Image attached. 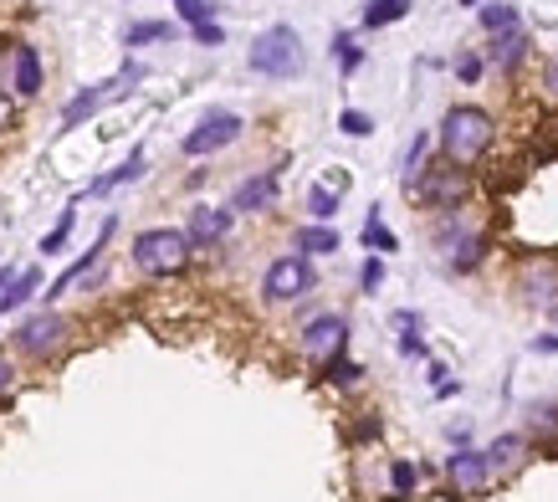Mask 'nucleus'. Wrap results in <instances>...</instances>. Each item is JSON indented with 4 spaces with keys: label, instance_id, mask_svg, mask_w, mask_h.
I'll return each mask as SVG.
<instances>
[{
    "label": "nucleus",
    "instance_id": "5",
    "mask_svg": "<svg viewBox=\"0 0 558 502\" xmlns=\"http://www.w3.org/2000/svg\"><path fill=\"white\" fill-rule=\"evenodd\" d=\"M512 292H518V302H527V308L554 313L558 308V256H548V251L523 256L518 272H512Z\"/></svg>",
    "mask_w": 558,
    "mask_h": 502
},
{
    "label": "nucleus",
    "instance_id": "37",
    "mask_svg": "<svg viewBox=\"0 0 558 502\" xmlns=\"http://www.w3.org/2000/svg\"><path fill=\"white\" fill-rule=\"evenodd\" d=\"M359 287H364V292H379V287H385V256H369V262L359 267Z\"/></svg>",
    "mask_w": 558,
    "mask_h": 502
},
{
    "label": "nucleus",
    "instance_id": "32",
    "mask_svg": "<svg viewBox=\"0 0 558 502\" xmlns=\"http://www.w3.org/2000/svg\"><path fill=\"white\" fill-rule=\"evenodd\" d=\"M527 431H538V435L558 431V405H554V401H538V405H527Z\"/></svg>",
    "mask_w": 558,
    "mask_h": 502
},
{
    "label": "nucleus",
    "instance_id": "20",
    "mask_svg": "<svg viewBox=\"0 0 558 502\" xmlns=\"http://www.w3.org/2000/svg\"><path fill=\"white\" fill-rule=\"evenodd\" d=\"M144 169H149V159H144V150H134L119 169H108V175H98V180L87 184V195H108V190H119V184H134Z\"/></svg>",
    "mask_w": 558,
    "mask_h": 502
},
{
    "label": "nucleus",
    "instance_id": "36",
    "mask_svg": "<svg viewBox=\"0 0 558 502\" xmlns=\"http://www.w3.org/2000/svg\"><path fill=\"white\" fill-rule=\"evenodd\" d=\"M451 68H457V77H461V83L472 87L476 77H482V68H487V57H482V51H461L457 62H451Z\"/></svg>",
    "mask_w": 558,
    "mask_h": 502
},
{
    "label": "nucleus",
    "instance_id": "16",
    "mask_svg": "<svg viewBox=\"0 0 558 502\" xmlns=\"http://www.w3.org/2000/svg\"><path fill=\"white\" fill-rule=\"evenodd\" d=\"M527 462V435L523 431H508V435H497L487 446V467L492 477H508V471H518Z\"/></svg>",
    "mask_w": 558,
    "mask_h": 502
},
{
    "label": "nucleus",
    "instance_id": "2",
    "mask_svg": "<svg viewBox=\"0 0 558 502\" xmlns=\"http://www.w3.org/2000/svg\"><path fill=\"white\" fill-rule=\"evenodd\" d=\"M246 68H252L256 77H267V83H292V77L307 68L303 36L292 32V26H267V32L252 41V51H246Z\"/></svg>",
    "mask_w": 558,
    "mask_h": 502
},
{
    "label": "nucleus",
    "instance_id": "42",
    "mask_svg": "<svg viewBox=\"0 0 558 502\" xmlns=\"http://www.w3.org/2000/svg\"><path fill=\"white\" fill-rule=\"evenodd\" d=\"M461 5H472V11H482V5H487V0H461Z\"/></svg>",
    "mask_w": 558,
    "mask_h": 502
},
{
    "label": "nucleus",
    "instance_id": "29",
    "mask_svg": "<svg viewBox=\"0 0 558 502\" xmlns=\"http://www.w3.org/2000/svg\"><path fill=\"white\" fill-rule=\"evenodd\" d=\"M395 328H400V354H410V359H415V354H425V338H421V313H395Z\"/></svg>",
    "mask_w": 558,
    "mask_h": 502
},
{
    "label": "nucleus",
    "instance_id": "14",
    "mask_svg": "<svg viewBox=\"0 0 558 502\" xmlns=\"http://www.w3.org/2000/svg\"><path fill=\"white\" fill-rule=\"evenodd\" d=\"M277 180H282V169H256L246 180L236 184V195H231V211L236 216H262L277 205Z\"/></svg>",
    "mask_w": 558,
    "mask_h": 502
},
{
    "label": "nucleus",
    "instance_id": "15",
    "mask_svg": "<svg viewBox=\"0 0 558 502\" xmlns=\"http://www.w3.org/2000/svg\"><path fill=\"white\" fill-rule=\"evenodd\" d=\"M527 51H533V36H527L523 26H512V32H497V36H492L482 57H487L497 72H518L527 62Z\"/></svg>",
    "mask_w": 558,
    "mask_h": 502
},
{
    "label": "nucleus",
    "instance_id": "28",
    "mask_svg": "<svg viewBox=\"0 0 558 502\" xmlns=\"http://www.w3.org/2000/svg\"><path fill=\"white\" fill-rule=\"evenodd\" d=\"M425 150H430V139L415 134V139H410V150H405V159H400V180H405V195L415 190V180H421V169H425Z\"/></svg>",
    "mask_w": 558,
    "mask_h": 502
},
{
    "label": "nucleus",
    "instance_id": "35",
    "mask_svg": "<svg viewBox=\"0 0 558 502\" xmlns=\"http://www.w3.org/2000/svg\"><path fill=\"white\" fill-rule=\"evenodd\" d=\"M72 211H62V220H57V226H51V236H41V251H47V256H57V251L68 247V236H72Z\"/></svg>",
    "mask_w": 558,
    "mask_h": 502
},
{
    "label": "nucleus",
    "instance_id": "12",
    "mask_svg": "<svg viewBox=\"0 0 558 502\" xmlns=\"http://www.w3.org/2000/svg\"><path fill=\"white\" fill-rule=\"evenodd\" d=\"M138 77H144V68H134V62H129V68L119 72V77H113V83H93V87H83V93H77V98L68 103V108H62V129H77V123H83V118H93L102 108V103L113 98V93H119V87H129V83H138Z\"/></svg>",
    "mask_w": 558,
    "mask_h": 502
},
{
    "label": "nucleus",
    "instance_id": "21",
    "mask_svg": "<svg viewBox=\"0 0 558 502\" xmlns=\"http://www.w3.org/2000/svg\"><path fill=\"white\" fill-rule=\"evenodd\" d=\"M410 16V0H369L364 5V32H385V26H395V21Z\"/></svg>",
    "mask_w": 558,
    "mask_h": 502
},
{
    "label": "nucleus",
    "instance_id": "4",
    "mask_svg": "<svg viewBox=\"0 0 558 502\" xmlns=\"http://www.w3.org/2000/svg\"><path fill=\"white\" fill-rule=\"evenodd\" d=\"M472 195V169L451 165V159H440V165H425L415 190H410V201L425 205V211H440V216H451L461 211V201Z\"/></svg>",
    "mask_w": 558,
    "mask_h": 502
},
{
    "label": "nucleus",
    "instance_id": "11",
    "mask_svg": "<svg viewBox=\"0 0 558 502\" xmlns=\"http://www.w3.org/2000/svg\"><path fill=\"white\" fill-rule=\"evenodd\" d=\"M68 328L72 323L62 319V313H36V319H26L16 328V349L32 354V359H47V354H57L68 344Z\"/></svg>",
    "mask_w": 558,
    "mask_h": 502
},
{
    "label": "nucleus",
    "instance_id": "34",
    "mask_svg": "<svg viewBox=\"0 0 558 502\" xmlns=\"http://www.w3.org/2000/svg\"><path fill=\"white\" fill-rule=\"evenodd\" d=\"M339 129H343L349 139H369V134H374V118L359 113V108H343V113H339Z\"/></svg>",
    "mask_w": 558,
    "mask_h": 502
},
{
    "label": "nucleus",
    "instance_id": "8",
    "mask_svg": "<svg viewBox=\"0 0 558 502\" xmlns=\"http://www.w3.org/2000/svg\"><path fill=\"white\" fill-rule=\"evenodd\" d=\"M241 134H246V118L231 113V108H210V113H205L201 123H195V129L180 139V150H185L190 159H205V154L231 150Z\"/></svg>",
    "mask_w": 558,
    "mask_h": 502
},
{
    "label": "nucleus",
    "instance_id": "31",
    "mask_svg": "<svg viewBox=\"0 0 558 502\" xmlns=\"http://www.w3.org/2000/svg\"><path fill=\"white\" fill-rule=\"evenodd\" d=\"M421 482V467L415 462H389V487H395V498H410Z\"/></svg>",
    "mask_w": 558,
    "mask_h": 502
},
{
    "label": "nucleus",
    "instance_id": "27",
    "mask_svg": "<svg viewBox=\"0 0 558 502\" xmlns=\"http://www.w3.org/2000/svg\"><path fill=\"white\" fill-rule=\"evenodd\" d=\"M339 190H333V184H313V190H307V216L313 220H333L339 216Z\"/></svg>",
    "mask_w": 558,
    "mask_h": 502
},
{
    "label": "nucleus",
    "instance_id": "25",
    "mask_svg": "<svg viewBox=\"0 0 558 502\" xmlns=\"http://www.w3.org/2000/svg\"><path fill=\"white\" fill-rule=\"evenodd\" d=\"M323 380H328V385H339V390H349V385L364 380V364H354L349 354H333V359L323 364Z\"/></svg>",
    "mask_w": 558,
    "mask_h": 502
},
{
    "label": "nucleus",
    "instance_id": "9",
    "mask_svg": "<svg viewBox=\"0 0 558 502\" xmlns=\"http://www.w3.org/2000/svg\"><path fill=\"white\" fill-rule=\"evenodd\" d=\"M298 349H303V359H313V364H328L333 354L349 349V319H343V313H318V319H307L303 334H298Z\"/></svg>",
    "mask_w": 558,
    "mask_h": 502
},
{
    "label": "nucleus",
    "instance_id": "17",
    "mask_svg": "<svg viewBox=\"0 0 558 502\" xmlns=\"http://www.w3.org/2000/svg\"><path fill=\"white\" fill-rule=\"evenodd\" d=\"M11 87H16L21 98H36L41 93V57H36V47H11Z\"/></svg>",
    "mask_w": 558,
    "mask_h": 502
},
{
    "label": "nucleus",
    "instance_id": "24",
    "mask_svg": "<svg viewBox=\"0 0 558 502\" xmlns=\"http://www.w3.org/2000/svg\"><path fill=\"white\" fill-rule=\"evenodd\" d=\"M36 283H41V272H36V267H26V272H21L16 283H11V287H5V292H0V313H16L21 302H32Z\"/></svg>",
    "mask_w": 558,
    "mask_h": 502
},
{
    "label": "nucleus",
    "instance_id": "3",
    "mask_svg": "<svg viewBox=\"0 0 558 502\" xmlns=\"http://www.w3.org/2000/svg\"><path fill=\"white\" fill-rule=\"evenodd\" d=\"M190 236L180 226H149V231L134 236V267L144 277H174V272L190 267Z\"/></svg>",
    "mask_w": 558,
    "mask_h": 502
},
{
    "label": "nucleus",
    "instance_id": "26",
    "mask_svg": "<svg viewBox=\"0 0 558 502\" xmlns=\"http://www.w3.org/2000/svg\"><path fill=\"white\" fill-rule=\"evenodd\" d=\"M144 41H174V21H138L123 32V47H144Z\"/></svg>",
    "mask_w": 558,
    "mask_h": 502
},
{
    "label": "nucleus",
    "instance_id": "19",
    "mask_svg": "<svg viewBox=\"0 0 558 502\" xmlns=\"http://www.w3.org/2000/svg\"><path fill=\"white\" fill-rule=\"evenodd\" d=\"M343 241H339V231L328 226V220H307V226H298L292 231V251H303V256H333Z\"/></svg>",
    "mask_w": 558,
    "mask_h": 502
},
{
    "label": "nucleus",
    "instance_id": "22",
    "mask_svg": "<svg viewBox=\"0 0 558 502\" xmlns=\"http://www.w3.org/2000/svg\"><path fill=\"white\" fill-rule=\"evenodd\" d=\"M482 32L487 36H497V32H512V26H523V16H518V5H508V0H487L482 11Z\"/></svg>",
    "mask_w": 558,
    "mask_h": 502
},
{
    "label": "nucleus",
    "instance_id": "10",
    "mask_svg": "<svg viewBox=\"0 0 558 502\" xmlns=\"http://www.w3.org/2000/svg\"><path fill=\"white\" fill-rule=\"evenodd\" d=\"M446 487L457 498H482L492 487V467H487V452H472V446H457L446 456Z\"/></svg>",
    "mask_w": 558,
    "mask_h": 502
},
{
    "label": "nucleus",
    "instance_id": "13",
    "mask_svg": "<svg viewBox=\"0 0 558 502\" xmlns=\"http://www.w3.org/2000/svg\"><path fill=\"white\" fill-rule=\"evenodd\" d=\"M231 226H236V211H231V205H195L185 220V236L195 251H210L231 236Z\"/></svg>",
    "mask_w": 558,
    "mask_h": 502
},
{
    "label": "nucleus",
    "instance_id": "38",
    "mask_svg": "<svg viewBox=\"0 0 558 502\" xmlns=\"http://www.w3.org/2000/svg\"><path fill=\"white\" fill-rule=\"evenodd\" d=\"M190 36H195L201 47H220V41H226V32H220V21H205V26H190Z\"/></svg>",
    "mask_w": 558,
    "mask_h": 502
},
{
    "label": "nucleus",
    "instance_id": "39",
    "mask_svg": "<svg viewBox=\"0 0 558 502\" xmlns=\"http://www.w3.org/2000/svg\"><path fill=\"white\" fill-rule=\"evenodd\" d=\"M543 93H548V103H558V51L543 62Z\"/></svg>",
    "mask_w": 558,
    "mask_h": 502
},
{
    "label": "nucleus",
    "instance_id": "40",
    "mask_svg": "<svg viewBox=\"0 0 558 502\" xmlns=\"http://www.w3.org/2000/svg\"><path fill=\"white\" fill-rule=\"evenodd\" d=\"M11 390H16V369L0 359V401H11Z\"/></svg>",
    "mask_w": 558,
    "mask_h": 502
},
{
    "label": "nucleus",
    "instance_id": "30",
    "mask_svg": "<svg viewBox=\"0 0 558 502\" xmlns=\"http://www.w3.org/2000/svg\"><path fill=\"white\" fill-rule=\"evenodd\" d=\"M333 62H339L343 77H349V72H359V62H364V47L354 41V32H339V36H333Z\"/></svg>",
    "mask_w": 558,
    "mask_h": 502
},
{
    "label": "nucleus",
    "instance_id": "1",
    "mask_svg": "<svg viewBox=\"0 0 558 502\" xmlns=\"http://www.w3.org/2000/svg\"><path fill=\"white\" fill-rule=\"evenodd\" d=\"M492 139H497V123H492L487 108H476V103H457V108H446L436 129V144H440V159H451V165L472 169L482 154L492 150Z\"/></svg>",
    "mask_w": 558,
    "mask_h": 502
},
{
    "label": "nucleus",
    "instance_id": "23",
    "mask_svg": "<svg viewBox=\"0 0 558 502\" xmlns=\"http://www.w3.org/2000/svg\"><path fill=\"white\" fill-rule=\"evenodd\" d=\"M364 247L374 251V256H389V251H400V241H395V231H389L385 220H379V205L369 211V220H364Z\"/></svg>",
    "mask_w": 558,
    "mask_h": 502
},
{
    "label": "nucleus",
    "instance_id": "6",
    "mask_svg": "<svg viewBox=\"0 0 558 502\" xmlns=\"http://www.w3.org/2000/svg\"><path fill=\"white\" fill-rule=\"evenodd\" d=\"M436 251H440V262L451 272H476L482 262H487V236L476 231V226H466V216H451L440 220V231H436Z\"/></svg>",
    "mask_w": 558,
    "mask_h": 502
},
{
    "label": "nucleus",
    "instance_id": "7",
    "mask_svg": "<svg viewBox=\"0 0 558 502\" xmlns=\"http://www.w3.org/2000/svg\"><path fill=\"white\" fill-rule=\"evenodd\" d=\"M313 287H318V272H313V256H303V251H288L262 272V298L267 302H303Z\"/></svg>",
    "mask_w": 558,
    "mask_h": 502
},
{
    "label": "nucleus",
    "instance_id": "18",
    "mask_svg": "<svg viewBox=\"0 0 558 502\" xmlns=\"http://www.w3.org/2000/svg\"><path fill=\"white\" fill-rule=\"evenodd\" d=\"M113 226H119V220H113V216L102 220V231H98V241H93V251H87V256H77V262H72V267H68V272H62V277H57V283L47 287V302L68 298V292H72V283H77V277H87V267H93V262H98V251L108 247V236H113Z\"/></svg>",
    "mask_w": 558,
    "mask_h": 502
},
{
    "label": "nucleus",
    "instance_id": "41",
    "mask_svg": "<svg viewBox=\"0 0 558 502\" xmlns=\"http://www.w3.org/2000/svg\"><path fill=\"white\" fill-rule=\"evenodd\" d=\"M533 354H558V334H543V338H533Z\"/></svg>",
    "mask_w": 558,
    "mask_h": 502
},
{
    "label": "nucleus",
    "instance_id": "33",
    "mask_svg": "<svg viewBox=\"0 0 558 502\" xmlns=\"http://www.w3.org/2000/svg\"><path fill=\"white\" fill-rule=\"evenodd\" d=\"M174 11L185 26H205V21H216V5L210 0H174Z\"/></svg>",
    "mask_w": 558,
    "mask_h": 502
}]
</instances>
